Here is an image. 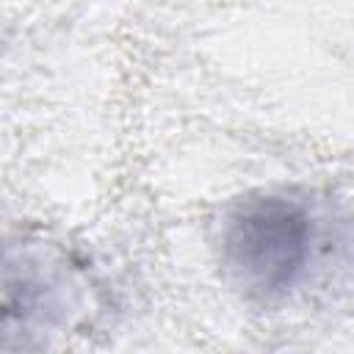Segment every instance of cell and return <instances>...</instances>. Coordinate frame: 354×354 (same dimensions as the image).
Segmentation results:
<instances>
[{
	"label": "cell",
	"instance_id": "6da1fadb",
	"mask_svg": "<svg viewBox=\"0 0 354 354\" xmlns=\"http://www.w3.org/2000/svg\"><path fill=\"white\" fill-rule=\"evenodd\" d=\"M310 254V218L282 196L246 199L224 224L230 271L257 293H282L296 282Z\"/></svg>",
	"mask_w": 354,
	"mask_h": 354
}]
</instances>
